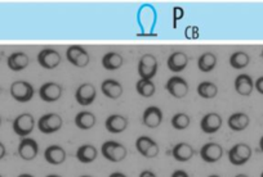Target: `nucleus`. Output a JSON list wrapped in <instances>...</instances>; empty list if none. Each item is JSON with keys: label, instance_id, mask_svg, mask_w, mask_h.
<instances>
[{"label": "nucleus", "instance_id": "obj_23", "mask_svg": "<svg viewBox=\"0 0 263 177\" xmlns=\"http://www.w3.org/2000/svg\"><path fill=\"white\" fill-rule=\"evenodd\" d=\"M30 58L26 53L24 52H14L7 59V64L8 68L13 72H20V71H24L29 67Z\"/></svg>", "mask_w": 263, "mask_h": 177}, {"label": "nucleus", "instance_id": "obj_8", "mask_svg": "<svg viewBox=\"0 0 263 177\" xmlns=\"http://www.w3.org/2000/svg\"><path fill=\"white\" fill-rule=\"evenodd\" d=\"M252 148L245 143H237L229 150V161L234 166H242L252 158Z\"/></svg>", "mask_w": 263, "mask_h": 177}, {"label": "nucleus", "instance_id": "obj_36", "mask_svg": "<svg viewBox=\"0 0 263 177\" xmlns=\"http://www.w3.org/2000/svg\"><path fill=\"white\" fill-rule=\"evenodd\" d=\"M6 154H7L6 145H4V144L2 143V141H0V161H2V159H3L4 157H6Z\"/></svg>", "mask_w": 263, "mask_h": 177}, {"label": "nucleus", "instance_id": "obj_33", "mask_svg": "<svg viewBox=\"0 0 263 177\" xmlns=\"http://www.w3.org/2000/svg\"><path fill=\"white\" fill-rule=\"evenodd\" d=\"M254 88L257 90L259 94L263 95V76H260L259 78H257L254 82Z\"/></svg>", "mask_w": 263, "mask_h": 177}, {"label": "nucleus", "instance_id": "obj_46", "mask_svg": "<svg viewBox=\"0 0 263 177\" xmlns=\"http://www.w3.org/2000/svg\"><path fill=\"white\" fill-rule=\"evenodd\" d=\"M262 58H263V50H262Z\"/></svg>", "mask_w": 263, "mask_h": 177}, {"label": "nucleus", "instance_id": "obj_9", "mask_svg": "<svg viewBox=\"0 0 263 177\" xmlns=\"http://www.w3.org/2000/svg\"><path fill=\"white\" fill-rule=\"evenodd\" d=\"M63 87L58 82L54 81H48L44 82L39 88V97L45 103H54L62 98Z\"/></svg>", "mask_w": 263, "mask_h": 177}, {"label": "nucleus", "instance_id": "obj_22", "mask_svg": "<svg viewBox=\"0 0 263 177\" xmlns=\"http://www.w3.org/2000/svg\"><path fill=\"white\" fill-rule=\"evenodd\" d=\"M235 92L237 93L241 97H249L250 94L254 90V81L250 77L249 75H245V73H241V75L237 76L235 78Z\"/></svg>", "mask_w": 263, "mask_h": 177}, {"label": "nucleus", "instance_id": "obj_16", "mask_svg": "<svg viewBox=\"0 0 263 177\" xmlns=\"http://www.w3.org/2000/svg\"><path fill=\"white\" fill-rule=\"evenodd\" d=\"M163 110L156 105H151L143 110L142 123L147 128H158L163 122Z\"/></svg>", "mask_w": 263, "mask_h": 177}, {"label": "nucleus", "instance_id": "obj_11", "mask_svg": "<svg viewBox=\"0 0 263 177\" xmlns=\"http://www.w3.org/2000/svg\"><path fill=\"white\" fill-rule=\"evenodd\" d=\"M136 149H137L141 156L147 159L156 158L159 156V151H160L159 144L154 139H151L150 136H140V138H137Z\"/></svg>", "mask_w": 263, "mask_h": 177}, {"label": "nucleus", "instance_id": "obj_26", "mask_svg": "<svg viewBox=\"0 0 263 177\" xmlns=\"http://www.w3.org/2000/svg\"><path fill=\"white\" fill-rule=\"evenodd\" d=\"M98 150L92 144H83L77 150V159L83 164H89L97 159Z\"/></svg>", "mask_w": 263, "mask_h": 177}, {"label": "nucleus", "instance_id": "obj_32", "mask_svg": "<svg viewBox=\"0 0 263 177\" xmlns=\"http://www.w3.org/2000/svg\"><path fill=\"white\" fill-rule=\"evenodd\" d=\"M171 123H172V127H173L174 130L183 131L189 127L190 123H191V120H190L189 115H186V113L183 112H178L172 117Z\"/></svg>", "mask_w": 263, "mask_h": 177}, {"label": "nucleus", "instance_id": "obj_43", "mask_svg": "<svg viewBox=\"0 0 263 177\" xmlns=\"http://www.w3.org/2000/svg\"><path fill=\"white\" fill-rule=\"evenodd\" d=\"M80 177H93V176H90V174H83V176H80Z\"/></svg>", "mask_w": 263, "mask_h": 177}, {"label": "nucleus", "instance_id": "obj_12", "mask_svg": "<svg viewBox=\"0 0 263 177\" xmlns=\"http://www.w3.org/2000/svg\"><path fill=\"white\" fill-rule=\"evenodd\" d=\"M37 63L44 70H55L61 63V55L55 49L45 48L37 54Z\"/></svg>", "mask_w": 263, "mask_h": 177}, {"label": "nucleus", "instance_id": "obj_13", "mask_svg": "<svg viewBox=\"0 0 263 177\" xmlns=\"http://www.w3.org/2000/svg\"><path fill=\"white\" fill-rule=\"evenodd\" d=\"M223 157V148L221 144L209 141L204 144L200 149V158L205 163H217Z\"/></svg>", "mask_w": 263, "mask_h": 177}, {"label": "nucleus", "instance_id": "obj_27", "mask_svg": "<svg viewBox=\"0 0 263 177\" xmlns=\"http://www.w3.org/2000/svg\"><path fill=\"white\" fill-rule=\"evenodd\" d=\"M124 59L119 53L108 52L102 57V67L107 71H116L123 67Z\"/></svg>", "mask_w": 263, "mask_h": 177}, {"label": "nucleus", "instance_id": "obj_30", "mask_svg": "<svg viewBox=\"0 0 263 177\" xmlns=\"http://www.w3.org/2000/svg\"><path fill=\"white\" fill-rule=\"evenodd\" d=\"M136 92L140 97L142 98H151L156 93V86L153 80H145V78H140L136 82Z\"/></svg>", "mask_w": 263, "mask_h": 177}, {"label": "nucleus", "instance_id": "obj_5", "mask_svg": "<svg viewBox=\"0 0 263 177\" xmlns=\"http://www.w3.org/2000/svg\"><path fill=\"white\" fill-rule=\"evenodd\" d=\"M159 63L155 55L153 54H145L140 58L137 65L138 75L140 78H145V80H153L158 73Z\"/></svg>", "mask_w": 263, "mask_h": 177}, {"label": "nucleus", "instance_id": "obj_34", "mask_svg": "<svg viewBox=\"0 0 263 177\" xmlns=\"http://www.w3.org/2000/svg\"><path fill=\"white\" fill-rule=\"evenodd\" d=\"M171 177H190V174L184 169H177V171L172 173Z\"/></svg>", "mask_w": 263, "mask_h": 177}, {"label": "nucleus", "instance_id": "obj_6", "mask_svg": "<svg viewBox=\"0 0 263 177\" xmlns=\"http://www.w3.org/2000/svg\"><path fill=\"white\" fill-rule=\"evenodd\" d=\"M165 90L174 99H183L187 97L190 90L189 82L181 76H172L165 83Z\"/></svg>", "mask_w": 263, "mask_h": 177}, {"label": "nucleus", "instance_id": "obj_35", "mask_svg": "<svg viewBox=\"0 0 263 177\" xmlns=\"http://www.w3.org/2000/svg\"><path fill=\"white\" fill-rule=\"evenodd\" d=\"M138 177H158V176H156L155 172L150 171V169H145V171L141 172L140 176H138Z\"/></svg>", "mask_w": 263, "mask_h": 177}, {"label": "nucleus", "instance_id": "obj_2", "mask_svg": "<svg viewBox=\"0 0 263 177\" xmlns=\"http://www.w3.org/2000/svg\"><path fill=\"white\" fill-rule=\"evenodd\" d=\"M36 126L40 132L45 134V135H50V134L58 132L62 128L63 118L58 113H45L39 118Z\"/></svg>", "mask_w": 263, "mask_h": 177}, {"label": "nucleus", "instance_id": "obj_1", "mask_svg": "<svg viewBox=\"0 0 263 177\" xmlns=\"http://www.w3.org/2000/svg\"><path fill=\"white\" fill-rule=\"evenodd\" d=\"M101 154H102L106 161L119 163V162H123L126 158L128 150H126L123 144L118 143V141L108 140L105 141L101 146Z\"/></svg>", "mask_w": 263, "mask_h": 177}, {"label": "nucleus", "instance_id": "obj_44", "mask_svg": "<svg viewBox=\"0 0 263 177\" xmlns=\"http://www.w3.org/2000/svg\"><path fill=\"white\" fill-rule=\"evenodd\" d=\"M2 122H3V120H2V116H0V126H2Z\"/></svg>", "mask_w": 263, "mask_h": 177}, {"label": "nucleus", "instance_id": "obj_4", "mask_svg": "<svg viewBox=\"0 0 263 177\" xmlns=\"http://www.w3.org/2000/svg\"><path fill=\"white\" fill-rule=\"evenodd\" d=\"M35 125V118L31 113H21V115L17 116L13 121V131L17 136L20 138H27L30 134L34 131Z\"/></svg>", "mask_w": 263, "mask_h": 177}, {"label": "nucleus", "instance_id": "obj_3", "mask_svg": "<svg viewBox=\"0 0 263 177\" xmlns=\"http://www.w3.org/2000/svg\"><path fill=\"white\" fill-rule=\"evenodd\" d=\"M9 93H11V97L16 102L27 103L34 98L35 90L34 86L30 82L24 80H18L12 82L11 87H9Z\"/></svg>", "mask_w": 263, "mask_h": 177}, {"label": "nucleus", "instance_id": "obj_29", "mask_svg": "<svg viewBox=\"0 0 263 177\" xmlns=\"http://www.w3.org/2000/svg\"><path fill=\"white\" fill-rule=\"evenodd\" d=\"M196 92L203 99H214L218 95V86L212 81H201L197 85Z\"/></svg>", "mask_w": 263, "mask_h": 177}, {"label": "nucleus", "instance_id": "obj_19", "mask_svg": "<svg viewBox=\"0 0 263 177\" xmlns=\"http://www.w3.org/2000/svg\"><path fill=\"white\" fill-rule=\"evenodd\" d=\"M101 92L106 98L111 100H118L123 95V85L118 80L107 78L101 83Z\"/></svg>", "mask_w": 263, "mask_h": 177}, {"label": "nucleus", "instance_id": "obj_21", "mask_svg": "<svg viewBox=\"0 0 263 177\" xmlns=\"http://www.w3.org/2000/svg\"><path fill=\"white\" fill-rule=\"evenodd\" d=\"M195 156V149L191 144L189 143H178L173 146L172 149V157L176 159L177 162H181V163H184V162H189L194 158Z\"/></svg>", "mask_w": 263, "mask_h": 177}, {"label": "nucleus", "instance_id": "obj_37", "mask_svg": "<svg viewBox=\"0 0 263 177\" xmlns=\"http://www.w3.org/2000/svg\"><path fill=\"white\" fill-rule=\"evenodd\" d=\"M108 177H128V176H126L125 173H123V172H112Z\"/></svg>", "mask_w": 263, "mask_h": 177}, {"label": "nucleus", "instance_id": "obj_47", "mask_svg": "<svg viewBox=\"0 0 263 177\" xmlns=\"http://www.w3.org/2000/svg\"><path fill=\"white\" fill-rule=\"evenodd\" d=\"M0 177H3V176H2V174H0Z\"/></svg>", "mask_w": 263, "mask_h": 177}, {"label": "nucleus", "instance_id": "obj_28", "mask_svg": "<svg viewBox=\"0 0 263 177\" xmlns=\"http://www.w3.org/2000/svg\"><path fill=\"white\" fill-rule=\"evenodd\" d=\"M217 67V55L212 52H205L197 59V68L204 73L212 72Z\"/></svg>", "mask_w": 263, "mask_h": 177}, {"label": "nucleus", "instance_id": "obj_39", "mask_svg": "<svg viewBox=\"0 0 263 177\" xmlns=\"http://www.w3.org/2000/svg\"><path fill=\"white\" fill-rule=\"evenodd\" d=\"M259 148H260V150L263 151V136L260 138V140H259Z\"/></svg>", "mask_w": 263, "mask_h": 177}, {"label": "nucleus", "instance_id": "obj_14", "mask_svg": "<svg viewBox=\"0 0 263 177\" xmlns=\"http://www.w3.org/2000/svg\"><path fill=\"white\" fill-rule=\"evenodd\" d=\"M39 154V144L31 138L21 139L18 144V156L24 161H34Z\"/></svg>", "mask_w": 263, "mask_h": 177}, {"label": "nucleus", "instance_id": "obj_40", "mask_svg": "<svg viewBox=\"0 0 263 177\" xmlns=\"http://www.w3.org/2000/svg\"><path fill=\"white\" fill-rule=\"evenodd\" d=\"M235 177H249V176H248V174H245V173H239V174H236Z\"/></svg>", "mask_w": 263, "mask_h": 177}, {"label": "nucleus", "instance_id": "obj_25", "mask_svg": "<svg viewBox=\"0 0 263 177\" xmlns=\"http://www.w3.org/2000/svg\"><path fill=\"white\" fill-rule=\"evenodd\" d=\"M75 126H77L79 130L88 131L92 130L96 126V122H97V118H96L95 113L89 112V110H80L79 113H77L74 118Z\"/></svg>", "mask_w": 263, "mask_h": 177}, {"label": "nucleus", "instance_id": "obj_17", "mask_svg": "<svg viewBox=\"0 0 263 177\" xmlns=\"http://www.w3.org/2000/svg\"><path fill=\"white\" fill-rule=\"evenodd\" d=\"M128 118L123 115H110L105 121L106 130L110 134H121L128 128Z\"/></svg>", "mask_w": 263, "mask_h": 177}, {"label": "nucleus", "instance_id": "obj_41", "mask_svg": "<svg viewBox=\"0 0 263 177\" xmlns=\"http://www.w3.org/2000/svg\"><path fill=\"white\" fill-rule=\"evenodd\" d=\"M45 177H62V176H60V174L53 173V174H48V176H45Z\"/></svg>", "mask_w": 263, "mask_h": 177}, {"label": "nucleus", "instance_id": "obj_42", "mask_svg": "<svg viewBox=\"0 0 263 177\" xmlns=\"http://www.w3.org/2000/svg\"><path fill=\"white\" fill-rule=\"evenodd\" d=\"M208 177H221V176H219V174H209Z\"/></svg>", "mask_w": 263, "mask_h": 177}, {"label": "nucleus", "instance_id": "obj_31", "mask_svg": "<svg viewBox=\"0 0 263 177\" xmlns=\"http://www.w3.org/2000/svg\"><path fill=\"white\" fill-rule=\"evenodd\" d=\"M250 63V57L248 53L241 52H235L232 53L231 57H230V65L235 70H244L245 67H248Z\"/></svg>", "mask_w": 263, "mask_h": 177}, {"label": "nucleus", "instance_id": "obj_38", "mask_svg": "<svg viewBox=\"0 0 263 177\" xmlns=\"http://www.w3.org/2000/svg\"><path fill=\"white\" fill-rule=\"evenodd\" d=\"M17 177H34V176H32V174H30V173H21V174H18Z\"/></svg>", "mask_w": 263, "mask_h": 177}, {"label": "nucleus", "instance_id": "obj_18", "mask_svg": "<svg viewBox=\"0 0 263 177\" xmlns=\"http://www.w3.org/2000/svg\"><path fill=\"white\" fill-rule=\"evenodd\" d=\"M67 154L66 150L61 145H49L44 150V159L47 163L52 164V166H60V164L65 163Z\"/></svg>", "mask_w": 263, "mask_h": 177}, {"label": "nucleus", "instance_id": "obj_10", "mask_svg": "<svg viewBox=\"0 0 263 177\" xmlns=\"http://www.w3.org/2000/svg\"><path fill=\"white\" fill-rule=\"evenodd\" d=\"M97 98V88L93 83L84 82L78 86L77 92H75V100L82 107H88L93 104Z\"/></svg>", "mask_w": 263, "mask_h": 177}, {"label": "nucleus", "instance_id": "obj_7", "mask_svg": "<svg viewBox=\"0 0 263 177\" xmlns=\"http://www.w3.org/2000/svg\"><path fill=\"white\" fill-rule=\"evenodd\" d=\"M66 59L78 68H85L90 62V55L80 45H71L66 50Z\"/></svg>", "mask_w": 263, "mask_h": 177}, {"label": "nucleus", "instance_id": "obj_45", "mask_svg": "<svg viewBox=\"0 0 263 177\" xmlns=\"http://www.w3.org/2000/svg\"><path fill=\"white\" fill-rule=\"evenodd\" d=\"M260 177H263V172H262V173H260Z\"/></svg>", "mask_w": 263, "mask_h": 177}, {"label": "nucleus", "instance_id": "obj_20", "mask_svg": "<svg viewBox=\"0 0 263 177\" xmlns=\"http://www.w3.org/2000/svg\"><path fill=\"white\" fill-rule=\"evenodd\" d=\"M187 64H189V57L186 53L183 52H174L172 53L166 60V65L168 70L173 73H179L182 71L186 70Z\"/></svg>", "mask_w": 263, "mask_h": 177}, {"label": "nucleus", "instance_id": "obj_15", "mask_svg": "<svg viewBox=\"0 0 263 177\" xmlns=\"http://www.w3.org/2000/svg\"><path fill=\"white\" fill-rule=\"evenodd\" d=\"M222 125H223V120L221 116L216 112H209L201 118L200 121V128L204 134H216L221 130Z\"/></svg>", "mask_w": 263, "mask_h": 177}, {"label": "nucleus", "instance_id": "obj_24", "mask_svg": "<svg viewBox=\"0 0 263 177\" xmlns=\"http://www.w3.org/2000/svg\"><path fill=\"white\" fill-rule=\"evenodd\" d=\"M250 117L244 112H235L227 120V125L235 132H240L249 127Z\"/></svg>", "mask_w": 263, "mask_h": 177}]
</instances>
